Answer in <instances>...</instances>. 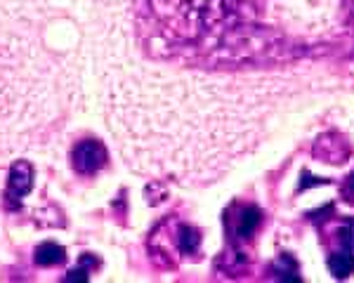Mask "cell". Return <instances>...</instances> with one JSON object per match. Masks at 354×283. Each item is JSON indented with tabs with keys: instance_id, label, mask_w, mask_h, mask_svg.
<instances>
[{
	"instance_id": "obj_7",
	"label": "cell",
	"mask_w": 354,
	"mask_h": 283,
	"mask_svg": "<svg viewBox=\"0 0 354 283\" xmlns=\"http://www.w3.org/2000/svg\"><path fill=\"white\" fill-rule=\"evenodd\" d=\"M262 222V215L258 208H245L241 213V217H239V226H236V236H241V239H250L253 236V231L258 229Z\"/></svg>"
},
{
	"instance_id": "obj_8",
	"label": "cell",
	"mask_w": 354,
	"mask_h": 283,
	"mask_svg": "<svg viewBox=\"0 0 354 283\" xmlns=\"http://www.w3.org/2000/svg\"><path fill=\"white\" fill-rule=\"evenodd\" d=\"M340 241H342V246L345 248H354V224H347L345 229L340 231Z\"/></svg>"
},
{
	"instance_id": "obj_9",
	"label": "cell",
	"mask_w": 354,
	"mask_h": 283,
	"mask_svg": "<svg viewBox=\"0 0 354 283\" xmlns=\"http://www.w3.org/2000/svg\"><path fill=\"white\" fill-rule=\"evenodd\" d=\"M64 281H88V269L81 267V269H71L68 274L64 276Z\"/></svg>"
},
{
	"instance_id": "obj_1",
	"label": "cell",
	"mask_w": 354,
	"mask_h": 283,
	"mask_svg": "<svg viewBox=\"0 0 354 283\" xmlns=\"http://www.w3.org/2000/svg\"><path fill=\"white\" fill-rule=\"evenodd\" d=\"M55 10H0V156L48 144L81 92L76 52L48 45Z\"/></svg>"
},
{
	"instance_id": "obj_3",
	"label": "cell",
	"mask_w": 354,
	"mask_h": 283,
	"mask_svg": "<svg viewBox=\"0 0 354 283\" xmlns=\"http://www.w3.org/2000/svg\"><path fill=\"white\" fill-rule=\"evenodd\" d=\"M33 189V166L28 161H15L8 175V191H5V203L10 208H17L19 201Z\"/></svg>"
},
{
	"instance_id": "obj_6",
	"label": "cell",
	"mask_w": 354,
	"mask_h": 283,
	"mask_svg": "<svg viewBox=\"0 0 354 283\" xmlns=\"http://www.w3.org/2000/svg\"><path fill=\"white\" fill-rule=\"evenodd\" d=\"M175 241H177V248H180V253L192 255V253L198 251L201 234H198V229H194L192 224H182L180 229H177V234H175Z\"/></svg>"
},
{
	"instance_id": "obj_2",
	"label": "cell",
	"mask_w": 354,
	"mask_h": 283,
	"mask_svg": "<svg viewBox=\"0 0 354 283\" xmlns=\"http://www.w3.org/2000/svg\"><path fill=\"white\" fill-rule=\"evenodd\" d=\"M71 163L78 175H97L109 163V151L100 139H83L73 146Z\"/></svg>"
},
{
	"instance_id": "obj_10",
	"label": "cell",
	"mask_w": 354,
	"mask_h": 283,
	"mask_svg": "<svg viewBox=\"0 0 354 283\" xmlns=\"http://www.w3.org/2000/svg\"><path fill=\"white\" fill-rule=\"evenodd\" d=\"M350 184H352V186H354V175H352V179H350Z\"/></svg>"
},
{
	"instance_id": "obj_4",
	"label": "cell",
	"mask_w": 354,
	"mask_h": 283,
	"mask_svg": "<svg viewBox=\"0 0 354 283\" xmlns=\"http://www.w3.org/2000/svg\"><path fill=\"white\" fill-rule=\"evenodd\" d=\"M66 260V251L57 243L48 241V243H41L36 248V262L41 267H55V264H62Z\"/></svg>"
},
{
	"instance_id": "obj_5",
	"label": "cell",
	"mask_w": 354,
	"mask_h": 283,
	"mask_svg": "<svg viewBox=\"0 0 354 283\" xmlns=\"http://www.w3.org/2000/svg\"><path fill=\"white\" fill-rule=\"evenodd\" d=\"M328 269L335 279H347L350 274H354V255L350 251L333 253L328 257Z\"/></svg>"
}]
</instances>
